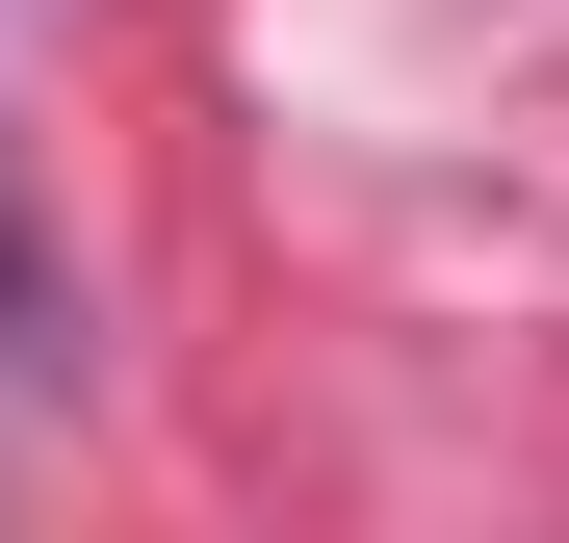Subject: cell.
I'll return each mask as SVG.
<instances>
[{"mask_svg": "<svg viewBox=\"0 0 569 543\" xmlns=\"http://www.w3.org/2000/svg\"><path fill=\"white\" fill-rule=\"evenodd\" d=\"M27 311H52V259H27V208H0V336H27Z\"/></svg>", "mask_w": 569, "mask_h": 543, "instance_id": "6da1fadb", "label": "cell"}]
</instances>
